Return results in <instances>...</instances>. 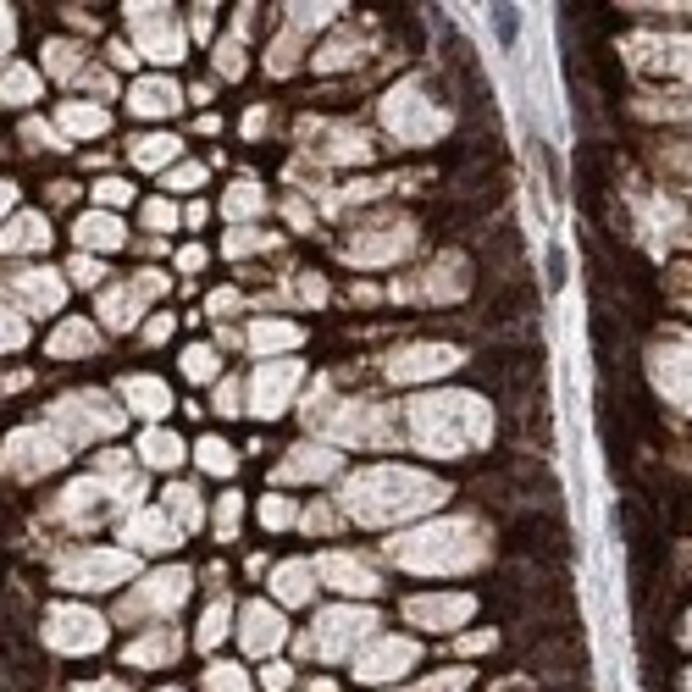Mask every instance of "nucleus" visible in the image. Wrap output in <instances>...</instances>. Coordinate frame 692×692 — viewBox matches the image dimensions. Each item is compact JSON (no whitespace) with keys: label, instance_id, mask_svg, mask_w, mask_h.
Segmentation results:
<instances>
[{"label":"nucleus","instance_id":"f257e3e1","mask_svg":"<svg viewBox=\"0 0 692 692\" xmlns=\"http://www.w3.org/2000/svg\"><path fill=\"white\" fill-rule=\"evenodd\" d=\"M416 432L427 449H471L488 432V416H482L477 399H421Z\"/></svg>","mask_w":692,"mask_h":692},{"label":"nucleus","instance_id":"f03ea898","mask_svg":"<svg viewBox=\"0 0 692 692\" xmlns=\"http://www.w3.org/2000/svg\"><path fill=\"white\" fill-rule=\"evenodd\" d=\"M377 632V621H371L366 609H333V615H322L316 621V632H305V654H322V659H338V654H355V643H366V637Z\"/></svg>","mask_w":692,"mask_h":692},{"label":"nucleus","instance_id":"7ed1b4c3","mask_svg":"<svg viewBox=\"0 0 692 692\" xmlns=\"http://www.w3.org/2000/svg\"><path fill=\"white\" fill-rule=\"evenodd\" d=\"M194 576L189 571H156L150 582H139L128 598H122V621H150V615H167V609H183Z\"/></svg>","mask_w":692,"mask_h":692},{"label":"nucleus","instance_id":"20e7f679","mask_svg":"<svg viewBox=\"0 0 692 692\" xmlns=\"http://www.w3.org/2000/svg\"><path fill=\"white\" fill-rule=\"evenodd\" d=\"M45 643L61 648V654H95V648L106 643V621L89 615V609H78V604H61L45 615Z\"/></svg>","mask_w":692,"mask_h":692},{"label":"nucleus","instance_id":"39448f33","mask_svg":"<svg viewBox=\"0 0 692 692\" xmlns=\"http://www.w3.org/2000/svg\"><path fill=\"white\" fill-rule=\"evenodd\" d=\"M61 460H67V443L45 427H23V432H12V443H6V471H12V477H45V471L61 466Z\"/></svg>","mask_w":692,"mask_h":692},{"label":"nucleus","instance_id":"423d86ee","mask_svg":"<svg viewBox=\"0 0 692 692\" xmlns=\"http://www.w3.org/2000/svg\"><path fill=\"white\" fill-rule=\"evenodd\" d=\"M56 427L72 432V438H106V432L122 427V416L106 405V394H67L56 405Z\"/></svg>","mask_w":692,"mask_h":692},{"label":"nucleus","instance_id":"0eeeda50","mask_svg":"<svg viewBox=\"0 0 692 692\" xmlns=\"http://www.w3.org/2000/svg\"><path fill=\"white\" fill-rule=\"evenodd\" d=\"M128 23L139 34V50L156 61H178L183 56V28L167 17V6H128Z\"/></svg>","mask_w":692,"mask_h":692},{"label":"nucleus","instance_id":"6e6552de","mask_svg":"<svg viewBox=\"0 0 692 692\" xmlns=\"http://www.w3.org/2000/svg\"><path fill=\"white\" fill-rule=\"evenodd\" d=\"M410 665H416V643H410V637H377L366 654H355V676L371 681V687L405 676Z\"/></svg>","mask_w":692,"mask_h":692},{"label":"nucleus","instance_id":"1a4fd4ad","mask_svg":"<svg viewBox=\"0 0 692 692\" xmlns=\"http://www.w3.org/2000/svg\"><path fill=\"white\" fill-rule=\"evenodd\" d=\"M294 388H299V366L294 360H272V366H261L250 382V410L255 416H283Z\"/></svg>","mask_w":692,"mask_h":692},{"label":"nucleus","instance_id":"9d476101","mask_svg":"<svg viewBox=\"0 0 692 692\" xmlns=\"http://www.w3.org/2000/svg\"><path fill=\"white\" fill-rule=\"evenodd\" d=\"M128 571H133L128 554L95 549V554H78V560L61 565V587H111V582H122Z\"/></svg>","mask_w":692,"mask_h":692},{"label":"nucleus","instance_id":"9b49d317","mask_svg":"<svg viewBox=\"0 0 692 692\" xmlns=\"http://www.w3.org/2000/svg\"><path fill=\"white\" fill-rule=\"evenodd\" d=\"M283 637H288V626H283V615H277L272 604H244V615H239V643H244V654L266 659V654H277V648H283Z\"/></svg>","mask_w":692,"mask_h":692},{"label":"nucleus","instance_id":"f8f14e48","mask_svg":"<svg viewBox=\"0 0 692 692\" xmlns=\"http://www.w3.org/2000/svg\"><path fill=\"white\" fill-rule=\"evenodd\" d=\"M122 537H128L133 549H178L183 543V532H178V521H172L167 510H133L128 515V526H122Z\"/></svg>","mask_w":692,"mask_h":692},{"label":"nucleus","instance_id":"ddd939ff","mask_svg":"<svg viewBox=\"0 0 692 692\" xmlns=\"http://www.w3.org/2000/svg\"><path fill=\"white\" fill-rule=\"evenodd\" d=\"M460 366V349H449V344H416V349H399L394 355V377L399 382H416V377H438V371H454Z\"/></svg>","mask_w":692,"mask_h":692},{"label":"nucleus","instance_id":"4468645a","mask_svg":"<svg viewBox=\"0 0 692 692\" xmlns=\"http://www.w3.org/2000/svg\"><path fill=\"white\" fill-rule=\"evenodd\" d=\"M106 499H111L106 482H100V477H84V482H72V488L61 493L56 515H61V521H72V526H95L100 515H106Z\"/></svg>","mask_w":692,"mask_h":692},{"label":"nucleus","instance_id":"2eb2a0df","mask_svg":"<svg viewBox=\"0 0 692 692\" xmlns=\"http://www.w3.org/2000/svg\"><path fill=\"white\" fill-rule=\"evenodd\" d=\"M122 399H128V410L144 421H161L172 410V388L161 377H128L122 382Z\"/></svg>","mask_w":692,"mask_h":692},{"label":"nucleus","instance_id":"dca6fc26","mask_svg":"<svg viewBox=\"0 0 692 692\" xmlns=\"http://www.w3.org/2000/svg\"><path fill=\"white\" fill-rule=\"evenodd\" d=\"M316 571H322L338 593H360V598L377 593V576H371L366 560H349V554H322V565H316Z\"/></svg>","mask_w":692,"mask_h":692},{"label":"nucleus","instance_id":"f3484780","mask_svg":"<svg viewBox=\"0 0 692 692\" xmlns=\"http://www.w3.org/2000/svg\"><path fill=\"white\" fill-rule=\"evenodd\" d=\"M45 244H50V227H45V216H34V211L12 216V222L0 227V250L6 255H34V250H45Z\"/></svg>","mask_w":692,"mask_h":692},{"label":"nucleus","instance_id":"a211bd4d","mask_svg":"<svg viewBox=\"0 0 692 692\" xmlns=\"http://www.w3.org/2000/svg\"><path fill=\"white\" fill-rule=\"evenodd\" d=\"M405 615L416 626H454V621H466L471 615V598L466 593H449V598H410Z\"/></svg>","mask_w":692,"mask_h":692},{"label":"nucleus","instance_id":"6ab92c4d","mask_svg":"<svg viewBox=\"0 0 692 692\" xmlns=\"http://www.w3.org/2000/svg\"><path fill=\"white\" fill-rule=\"evenodd\" d=\"M183 654V643H178V632H144V637H133L128 643V665H139V670H156V665H172V659Z\"/></svg>","mask_w":692,"mask_h":692},{"label":"nucleus","instance_id":"aec40b11","mask_svg":"<svg viewBox=\"0 0 692 692\" xmlns=\"http://www.w3.org/2000/svg\"><path fill=\"white\" fill-rule=\"evenodd\" d=\"M128 106H133V117H167V111H178V84H167V78H139V84L128 89Z\"/></svg>","mask_w":692,"mask_h":692},{"label":"nucleus","instance_id":"412c9836","mask_svg":"<svg viewBox=\"0 0 692 692\" xmlns=\"http://www.w3.org/2000/svg\"><path fill=\"white\" fill-rule=\"evenodd\" d=\"M12 288L17 299H23L28 311H56L61 305V283H56V272H12Z\"/></svg>","mask_w":692,"mask_h":692},{"label":"nucleus","instance_id":"4be33fe9","mask_svg":"<svg viewBox=\"0 0 692 692\" xmlns=\"http://www.w3.org/2000/svg\"><path fill=\"white\" fill-rule=\"evenodd\" d=\"M106 111L100 106H84V100H67L61 106V117H56V133L61 139H95V133H106Z\"/></svg>","mask_w":692,"mask_h":692},{"label":"nucleus","instance_id":"5701e85b","mask_svg":"<svg viewBox=\"0 0 692 692\" xmlns=\"http://www.w3.org/2000/svg\"><path fill=\"white\" fill-rule=\"evenodd\" d=\"M72 233H78L84 255H89V250H117V244H122V222H117L111 211H84Z\"/></svg>","mask_w":692,"mask_h":692},{"label":"nucleus","instance_id":"b1692460","mask_svg":"<svg viewBox=\"0 0 692 692\" xmlns=\"http://www.w3.org/2000/svg\"><path fill=\"white\" fill-rule=\"evenodd\" d=\"M144 288L139 283H128V288H106V294H100V316H106L111 327H133L139 322V311H144Z\"/></svg>","mask_w":692,"mask_h":692},{"label":"nucleus","instance_id":"393cba45","mask_svg":"<svg viewBox=\"0 0 692 692\" xmlns=\"http://www.w3.org/2000/svg\"><path fill=\"white\" fill-rule=\"evenodd\" d=\"M316 571L305 560H288V565H277V576H272V587H277V598H283V604H305V598L316 593Z\"/></svg>","mask_w":692,"mask_h":692},{"label":"nucleus","instance_id":"a878e982","mask_svg":"<svg viewBox=\"0 0 692 692\" xmlns=\"http://www.w3.org/2000/svg\"><path fill=\"white\" fill-rule=\"evenodd\" d=\"M133 167H144V172L178 167V139H172V133H150V139H133Z\"/></svg>","mask_w":692,"mask_h":692},{"label":"nucleus","instance_id":"bb28decb","mask_svg":"<svg viewBox=\"0 0 692 692\" xmlns=\"http://www.w3.org/2000/svg\"><path fill=\"white\" fill-rule=\"evenodd\" d=\"M139 454H144V466H161V471H172L183 460V438L178 432H161V427H150L139 438Z\"/></svg>","mask_w":692,"mask_h":692},{"label":"nucleus","instance_id":"cd10ccee","mask_svg":"<svg viewBox=\"0 0 692 692\" xmlns=\"http://www.w3.org/2000/svg\"><path fill=\"white\" fill-rule=\"evenodd\" d=\"M28 100H39V72L0 67V106H28Z\"/></svg>","mask_w":692,"mask_h":692},{"label":"nucleus","instance_id":"c85d7f7f","mask_svg":"<svg viewBox=\"0 0 692 692\" xmlns=\"http://www.w3.org/2000/svg\"><path fill=\"white\" fill-rule=\"evenodd\" d=\"M167 515L178 521V532L200 526V493H194L189 482H172V488H167Z\"/></svg>","mask_w":692,"mask_h":692},{"label":"nucleus","instance_id":"c756f323","mask_svg":"<svg viewBox=\"0 0 692 692\" xmlns=\"http://www.w3.org/2000/svg\"><path fill=\"white\" fill-rule=\"evenodd\" d=\"M50 355H61V360H72V355H89V349H95V333H89V322H67L61 327L56 338H50Z\"/></svg>","mask_w":692,"mask_h":692},{"label":"nucleus","instance_id":"7c9ffc66","mask_svg":"<svg viewBox=\"0 0 692 692\" xmlns=\"http://www.w3.org/2000/svg\"><path fill=\"white\" fill-rule=\"evenodd\" d=\"M333 466H338V454L311 449V443H305V449H294V460L283 466V477H327Z\"/></svg>","mask_w":692,"mask_h":692},{"label":"nucleus","instance_id":"2f4dec72","mask_svg":"<svg viewBox=\"0 0 692 692\" xmlns=\"http://www.w3.org/2000/svg\"><path fill=\"white\" fill-rule=\"evenodd\" d=\"M250 344L255 349H294L299 344V327H288V322H255L250 327Z\"/></svg>","mask_w":692,"mask_h":692},{"label":"nucleus","instance_id":"473e14b6","mask_svg":"<svg viewBox=\"0 0 692 692\" xmlns=\"http://www.w3.org/2000/svg\"><path fill=\"white\" fill-rule=\"evenodd\" d=\"M194 454H200V466L211 471V477H227V471L239 466V460H233V449H227L222 438H200V449H194Z\"/></svg>","mask_w":692,"mask_h":692},{"label":"nucleus","instance_id":"72a5a7b5","mask_svg":"<svg viewBox=\"0 0 692 692\" xmlns=\"http://www.w3.org/2000/svg\"><path fill=\"white\" fill-rule=\"evenodd\" d=\"M227 626H233V609H227V598H222V604L205 609V621H200V648H216V643L227 637Z\"/></svg>","mask_w":692,"mask_h":692},{"label":"nucleus","instance_id":"f704fd0d","mask_svg":"<svg viewBox=\"0 0 692 692\" xmlns=\"http://www.w3.org/2000/svg\"><path fill=\"white\" fill-rule=\"evenodd\" d=\"M45 72L72 78V72H78V45H72V39H50L45 45Z\"/></svg>","mask_w":692,"mask_h":692},{"label":"nucleus","instance_id":"c9c22d12","mask_svg":"<svg viewBox=\"0 0 692 692\" xmlns=\"http://www.w3.org/2000/svg\"><path fill=\"white\" fill-rule=\"evenodd\" d=\"M205 692H250V681H244L239 665H211L205 670Z\"/></svg>","mask_w":692,"mask_h":692},{"label":"nucleus","instance_id":"e433bc0d","mask_svg":"<svg viewBox=\"0 0 692 692\" xmlns=\"http://www.w3.org/2000/svg\"><path fill=\"white\" fill-rule=\"evenodd\" d=\"M261 205H266V194L255 189V183H239V189L227 194V205H222V211H227V216H255Z\"/></svg>","mask_w":692,"mask_h":692},{"label":"nucleus","instance_id":"4c0bfd02","mask_svg":"<svg viewBox=\"0 0 692 692\" xmlns=\"http://www.w3.org/2000/svg\"><path fill=\"white\" fill-rule=\"evenodd\" d=\"M183 371H189V382H211L216 377V355L205 344H194L189 355H183Z\"/></svg>","mask_w":692,"mask_h":692},{"label":"nucleus","instance_id":"58836bf2","mask_svg":"<svg viewBox=\"0 0 692 692\" xmlns=\"http://www.w3.org/2000/svg\"><path fill=\"white\" fill-rule=\"evenodd\" d=\"M67 277H72V283H78V288H100V277H106V266H100L95 255H72Z\"/></svg>","mask_w":692,"mask_h":692},{"label":"nucleus","instance_id":"ea45409f","mask_svg":"<svg viewBox=\"0 0 692 692\" xmlns=\"http://www.w3.org/2000/svg\"><path fill=\"white\" fill-rule=\"evenodd\" d=\"M17 344H28V327H23V316H17V311L0 305V349H17Z\"/></svg>","mask_w":692,"mask_h":692},{"label":"nucleus","instance_id":"a19ab883","mask_svg":"<svg viewBox=\"0 0 692 692\" xmlns=\"http://www.w3.org/2000/svg\"><path fill=\"white\" fill-rule=\"evenodd\" d=\"M95 200L106 205V211H117V205H128V200H133V189H128L122 178H100V183H95Z\"/></svg>","mask_w":692,"mask_h":692},{"label":"nucleus","instance_id":"79ce46f5","mask_svg":"<svg viewBox=\"0 0 692 692\" xmlns=\"http://www.w3.org/2000/svg\"><path fill=\"white\" fill-rule=\"evenodd\" d=\"M216 72H222V78H239V72H244V45H239V39L216 45Z\"/></svg>","mask_w":692,"mask_h":692},{"label":"nucleus","instance_id":"37998d69","mask_svg":"<svg viewBox=\"0 0 692 692\" xmlns=\"http://www.w3.org/2000/svg\"><path fill=\"white\" fill-rule=\"evenodd\" d=\"M466 670H443V676H432V681H421L416 692H466Z\"/></svg>","mask_w":692,"mask_h":692},{"label":"nucleus","instance_id":"c03bdc74","mask_svg":"<svg viewBox=\"0 0 692 692\" xmlns=\"http://www.w3.org/2000/svg\"><path fill=\"white\" fill-rule=\"evenodd\" d=\"M23 139L34 144V150H61V133L45 128V122H23Z\"/></svg>","mask_w":692,"mask_h":692},{"label":"nucleus","instance_id":"a18cd8bd","mask_svg":"<svg viewBox=\"0 0 692 692\" xmlns=\"http://www.w3.org/2000/svg\"><path fill=\"white\" fill-rule=\"evenodd\" d=\"M205 183V167H194V161H183V167L167 172V189H200Z\"/></svg>","mask_w":692,"mask_h":692},{"label":"nucleus","instance_id":"49530a36","mask_svg":"<svg viewBox=\"0 0 692 692\" xmlns=\"http://www.w3.org/2000/svg\"><path fill=\"white\" fill-rule=\"evenodd\" d=\"M261 521H266V526H288V521H294V504L272 493V499H261Z\"/></svg>","mask_w":692,"mask_h":692},{"label":"nucleus","instance_id":"de8ad7c7","mask_svg":"<svg viewBox=\"0 0 692 692\" xmlns=\"http://www.w3.org/2000/svg\"><path fill=\"white\" fill-rule=\"evenodd\" d=\"M216 532H222V537L239 532V493H227V499H222V510H216Z\"/></svg>","mask_w":692,"mask_h":692},{"label":"nucleus","instance_id":"09e8293b","mask_svg":"<svg viewBox=\"0 0 692 692\" xmlns=\"http://www.w3.org/2000/svg\"><path fill=\"white\" fill-rule=\"evenodd\" d=\"M355 56H360V45H349V39H333V45H327L316 61H322V67H344V61H355Z\"/></svg>","mask_w":692,"mask_h":692},{"label":"nucleus","instance_id":"8fccbe9b","mask_svg":"<svg viewBox=\"0 0 692 692\" xmlns=\"http://www.w3.org/2000/svg\"><path fill=\"white\" fill-rule=\"evenodd\" d=\"M288 681H294V670H288V665H277V659L261 670V687H266V692H283Z\"/></svg>","mask_w":692,"mask_h":692},{"label":"nucleus","instance_id":"3c124183","mask_svg":"<svg viewBox=\"0 0 692 692\" xmlns=\"http://www.w3.org/2000/svg\"><path fill=\"white\" fill-rule=\"evenodd\" d=\"M144 222H150V227H172V222H178V211H172L167 200H150V205H144Z\"/></svg>","mask_w":692,"mask_h":692},{"label":"nucleus","instance_id":"603ef678","mask_svg":"<svg viewBox=\"0 0 692 692\" xmlns=\"http://www.w3.org/2000/svg\"><path fill=\"white\" fill-rule=\"evenodd\" d=\"M565 272H571V261H565V250L554 244L549 250V288H565Z\"/></svg>","mask_w":692,"mask_h":692},{"label":"nucleus","instance_id":"864d4df0","mask_svg":"<svg viewBox=\"0 0 692 692\" xmlns=\"http://www.w3.org/2000/svg\"><path fill=\"white\" fill-rule=\"evenodd\" d=\"M261 244H266V233H239V239H227V255H250Z\"/></svg>","mask_w":692,"mask_h":692},{"label":"nucleus","instance_id":"5fc2aeb1","mask_svg":"<svg viewBox=\"0 0 692 692\" xmlns=\"http://www.w3.org/2000/svg\"><path fill=\"white\" fill-rule=\"evenodd\" d=\"M216 410H222V416H239V388H233V382L216 388Z\"/></svg>","mask_w":692,"mask_h":692},{"label":"nucleus","instance_id":"6e6d98bb","mask_svg":"<svg viewBox=\"0 0 692 692\" xmlns=\"http://www.w3.org/2000/svg\"><path fill=\"white\" fill-rule=\"evenodd\" d=\"M172 333V316H150V327H144V344H167Z\"/></svg>","mask_w":692,"mask_h":692},{"label":"nucleus","instance_id":"4d7b16f0","mask_svg":"<svg viewBox=\"0 0 692 692\" xmlns=\"http://www.w3.org/2000/svg\"><path fill=\"white\" fill-rule=\"evenodd\" d=\"M178 266H183V272H200V266H205V250H200V244H189V250H178Z\"/></svg>","mask_w":692,"mask_h":692},{"label":"nucleus","instance_id":"13d9d810","mask_svg":"<svg viewBox=\"0 0 692 692\" xmlns=\"http://www.w3.org/2000/svg\"><path fill=\"white\" fill-rule=\"evenodd\" d=\"M482 648H493V632H477V637H460V654H482Z\"/></svg>","mask_w":692,"mask_h":692},{"label":"nucleus","instance_id":"bf43d9fd","mask_svg":"<svg viewBox=\"0 0 692 692\" xmlns=\"http://www.w3.org/2000/svg\"><path fill=\"white\" fill-rule=\"evenodd\" d=\"M111 61H117V67H133V61H139V56H133L128 45H111Z\"/></svg>","mask_w":692,"mask_h":692},{"label":"nucleus","instance_id":"052dcab7","mask_svg":"<svg viewBox=\"0 0 692 692\" xmlns=\"http://www.w3.org/2000/svg\"><path fill=\"white\" fill-rule=\"evenodd\" d=\"M266 128V111H250V117H244V133H250V139H255V133H261Z\"/></svg>","mask_w":692,"mask_h":692},{"label":"nucleus","instance_id":"680f3d73","mask_svg":"<svg viewBox=\"0 0 692 692\" xmlns=\"http://www.w3.org/2000/svg\"><path fill=\"white\" fill-rule=\"evenodd\" d=\"M12 200H17V189H12V183H0V216L12 211Z\"/></svg>","mask_w":692,"mask_h":692},{"label":"nucleus","instance_id":"e2e57ef3","mask_svg":"<svg viewBox=\"0 0 692 692\" xmlns=\"http://www.w3.org/2000/svg\"><path fill=\"white\" fill-rule=\"evenodd\" d=\"M78 692H122L117 681H95V687H78Z\"/></svg>","mask_w":692,"mask_h":692},{"label":"nucleus","instance_id":"0e129e2a","mask_svg":"<svg viewBox=\"0 0 692 692\" xmlns=\"http://www.w3.org/2000/svg\"><path fill=\"white\" fill-rule=\"evenodd\" d=\"M687 637H692V632H687Z\"/></svg>","mask_w":692,"mask_h":692}]
</instances>
